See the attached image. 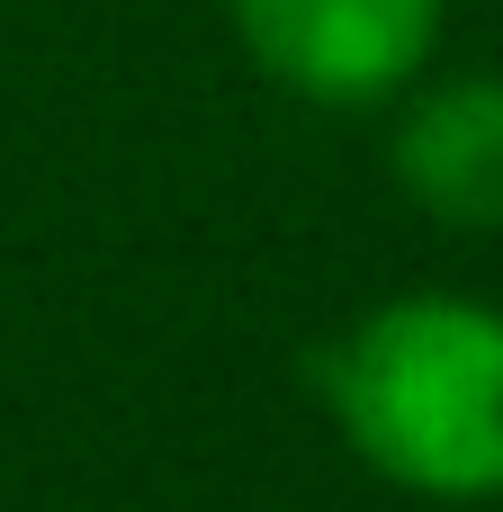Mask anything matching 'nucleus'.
<instances>
[{
    "instance_id": "f257e3e1",
    "label": "nucleus",
    "mask_w": 503,
    "mask_h": 512,
    "mask_svg": "<svg viewBox=\"0 0 503 512\" xmlns=\"http://www.w3.org/2000/svg\"><path fill=\"white\" fill-rule=\"evenodd\" d=\"M315 396L351 459L423 504L503 495V306L414 288L315 351Z\"/></svg>"
},
{
    "instance_id": "f03ea898",
    "label": "nucleus",
    "mask_w": 503,
    "mask_h": 512,
    "mask_svg": "<svg viewBox=\"0 0 503 512\" xmlns=\"http://www.w3.org/2000/svg\"><path fill=\"white\" fill-rule=\"evenodd\" d=\"M243 54L306 108H387L432 72L441 0H225Z\"/></svg>"
},
{
    "instance_id": "7ed1b4c3",
    "label": "nucleus",
    "mask_w": 503,
    "mask_h": 512,
    "mask_svg": "<svg viewBox=\"0 0 503 512\" xmlns=\"http://www.w3.org/2000/svg\"><path fill=\"white\" fill-rule=\"evenodd\" d=\"M396 189L468 234H503V72H459V81H414L396 117Z\"/></svg>"
}]
</instances>
